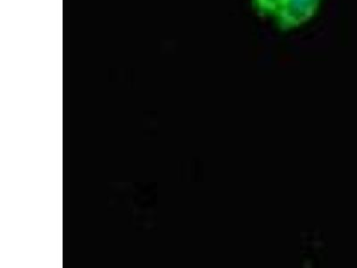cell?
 <instances>
[{
	"mask_svg": "<svg viewBox=\"0 0 357 268\" xmlns=\"http://www.w3.org/2000/svg\"><path fill=\"white\" fill-rule=\"evenodd\" d=\"M321 0H282L274 14L280 31L294 30L310 21L320 6Z\"/></svg>",
	"mask_w": 357,
	"mask_h": 268,
	"instance_id": "6da1fadb",
	"label": "cell"
},
{
	"mask_svg": "<svg viewBox=\"0 0 357 268\" xmlns=\"http://www.w3.org/2000/svg\"><path fill=\"white\" fill-rule=\"evenodd\" d=\"M280 2L282 0H253V6L260 15L273 17Z\"/></svg>",
	"mask_w": 357,
	"mask_h": 268,
	"instance_id": "7a4b0ae2",
	"label": "cell"
}]
</instances>
